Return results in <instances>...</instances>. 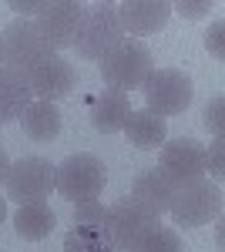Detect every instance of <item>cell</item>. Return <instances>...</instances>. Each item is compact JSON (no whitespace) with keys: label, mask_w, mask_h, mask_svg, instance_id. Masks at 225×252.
I'll return each instance as SVG.
<instances>
[{"label":"cell","mask_w":225,"mask_h":252,"mask_svg":"<svg viewBox=\"0 0 225 252\" xmlns=\"http://www.w3.org/2000/svg\"><path fill=\"white\" fill-rule=\"evenodd\" d=\"M222 111H225V97H212L205 104V115H202V121H205V128L212 131L215 138H222Z\"/></svg>","instance_id":"603a6c76"},{"label":"cell","mask_w":225,"mask_h":252,"mask_svg":"<svg viewBox=\"0 0 225 252\" xmlns=\"http://www.w3.org/2000/svg\"><path fill=\"white\" fill-rule=\"evenodd\" d=\"M151 71H155V58H151V51L141 44V40H131V37H125L108 58L101 61L104 88H108V91H121V94H128V91H141L145 81L151 78Z\"/></svg>","instance_id":"7a4b0ae2"},{"label":"cell","mask_w":225,"mask_h":252,"mask_svg":"<svg viewBox=\"0 0 225 252\" xmlns=\"http://www.w3.org/2000/svg\"><path fill=\"white\" fill-rule=\"evenodd\" d=\"M7 185V198H14L17 205H31V202H44L54 192V165L47 158H20L10 165V172L3 178Z\"/></svg>","instance_id":"9c48e42d"},{"label":"cell","mask_w":225,"mask_h":252,"mask_svg":"<svg viewBox=\"0 0 225 252\" xmlns=\"http://www.w3.org/2000/svg\"><path fill=\"white\" fill-rule=\"evenodd\" d=\"M3 219H7V198L0 195V222H3Z\"/></svg>","instance_id":"83f0119b"},{"label":"cell","mask_w":225,"mask_h":252,"mask_svg":"<svg viewBox=\"0 0 225 252\" xmlns=\"http://www.w3.org/2000/svg\"><path fill=\"white\" fill-rule=\"evenodd\" d=\"M128 115H131V101H128V94H121V91H108L104 88L91 101V125H94V131H101V135L125 131Z\"/></svg>","instance_id":"5bb4252c"},{"label":"cell","mask_w":225,"mask_h":252,"mask_svg":"<svg viewBox=\"0 0 225 252\" xmlns=\"http://www.w3.org/2000/svg\"><path fill=\"white\" fill-rule=\"evenodd\" d=\"M158 229V215H151L145 205L134 198H121L108 209L104 219V235L114 252H138V246Z\"/></svg>","instance_id":"5b68a950"},{"label":"cell","mask_w":225,"mask_h":252,"mask_svg":"<svg viewBox=\"0 0 225 252\" xmlns=\"http://www.w3.org/2000/svg\"><path fill=\"white\" fill-rule=\"evenodd\" d=\"M84 14H88V7L81 0H44L34 24L51 51H64V47H74Z\"/></svg>","instance_id":"ba28073f"},{"label":"cell","mask_w":225,"mask_h":252,"mask_svg":"<svg viewBox=\"0 0 225 252\" xmlns=\"http://www.w3.org/2000/svg\"><path fill=\"white\" fill-rule=\"evenodd\" d=\"M141 94H145V104H148L145 111H151L158 118H168V115H182L192 104L195 88H192V78L185 71L161 67V71H151V78L145 81Z\"/></svg>","instance_id":"52a82bcc"},{"label":"cell","mask_w":225,"mask_h":252,"mask_svg":"<svg viewBox=\"0 0 225 252\" xmlns=\"http://www.w3.org/2000/svg\"><path fill=\"white\" fill-rule=\"evenodd\" d=\"M20 125H24V135L31 138V141H54L61 135V128H64L61 111H57L54 104H47V101H34L24 111Z\"/></svg>","instance_id":"ac0fdd59"},{"label":"cell","mask_w":225,"mask_h":252,"mask_svg":"<svg viewBox=\"0 0 225 252\" xmlns=\"http://www.w3.org/2000/svg\"><path fill=\"white\" fill-rule=\"evenodd\" d=\"M64 252H114L101 229H71L64 235Z\"/></svg>","instance_id":"d6986e66"},{"label":"cell","mask_w":225,"mask_h":252,"mask_svg":"<svg viewBox=\"0 0 225 252\" xmlns=\"http://www.w3.org/2000/svg\"><path fill=\"white\" fill-rule=\"evenodd\" d=\"M104 182H108V168L97 155L88 152H77L67 155L61 165H54V189L71 202H91L104 192Z\"/></svg>","instance_id":"277c9868"},{"label":"cell","mask_w":225,"mask_h":252,"mask_svg":"<svg viewBox=\"0 0 225 252\" xmlns=\"http://www.w3.org/2000/svg\"><path fill=\"white\" fill-rule=\"evenodd\" d=\"M125 135H128V145L141 148V152H151V148L165 145L168 128H165V118L151 115V111H131L128 121H125Z\"/></svg>","instance_id":"2e32d148"},{"label":"cell","mask_w":225,"mask_h":252,"mask_svg":"<svg viewBox=\"0 0 225 252\" xmlns=\"http://www.w3.org/2000/svg\"><path fill=\"white\" fill-rule=\"evenodd\" d=\"M205 172H212L215 182L225 175V141L222 138H215L212 148H205Z\"/></svg>","instance_id":"7402d4cb"},{"label":"cell","mask_w":225,"mask_h":252,"mask_svg":"<svg viewBox=\"0 0 225 252\" xmlns=\"http://www.w3.org/2000/svg\"><path fill=\"white\" fill-rule=\"evenodd\" d=\"M175 225H185V229H202L212 219L222 215V189L219 182L212 178H195L188 185H178L171 195L168 205Z\"/></svg>","instance_id":"3957f363"},{"label":"cell","mask_w":225,"mask_h":252,"mask_svg":"<svg viewBox=\"0 0 225 252\" xmlns=\"http://www.w3.org/2000/svg\"><path fill=\"white\" fill-rule=\"evenodd\" d=\"M121 40H125V31H121L114 3H94V7H88L81 34L74 40L77 54L84 61H104Z\"/></svg>","instance_id":"8992f818"},{"label":"cell","mask_w":225,"mask_h":252,"mask_svg":"<svg viewBox=\"0 0 225 252\" xmlns=\"http://www.w3.org/2000/svg\"><path fill=\"white\" fill-rule=\"evenodd\" d=\"M57 225V215L47 202H31V205H20L17 215H14V229H17L20 239L27 242H40L54 232Z\"/></svg>","instance_id":"e0dca14e"},{"label":"cell","mask_w":225,"mask_h":252,"mask_svg":"<svg viewBox=\"0 0 225 252\" xmlns=\"http://www.w3.org/2000/svg\"><path fill=\"white\" fill-rule=\"evenodd\" d=\"M51 58H54V51L40 37L34 20L17 17L3 27V34H0V67L3 71H14V74L31 81V74Z\"/></svg>","instance_id":"6da1fadb"},{"label":"cell","mask_w":225,"mask_h":252,"mask_svg":"<svg viewBox=\"0 0 225 252\" xmlns=\"http://www.w3.org/2000/svg\"><path fill=\"white\" fill-rule=\"evenodd\" d=\"M74 84H77L74 64L57 58V54L51 61H44L37 71L31 74V91H34V97H37V101H47V104L64 101V97L74 91Z\"/></svg>","instance_id":"7c38bea8"},{"label":"cell","mask_w":225,"mask_h":252,"mask_svg":"<svg viewBox=\"0 0 225 252\" xmlns=\"http://www.w3.org/2000/svg\"><path fill=\"white\" fill-rule=\"evenodd\" d=\"M171 195H175V185H171V182L158 172V168H145V172L134 175L131 198L138 202V205H145L151 215H158V219H161V215L168 212Z\"/></svg>","instance_id":"4fadbf2b"},{"label":"cell","mask_w":225,"mask_h":252,"mask_svg":"<svg viewBox=\"0 0 225 252\" xmlns=\"http://www.w3.org/2000/svg\"><path fill=\"white\" fill-rule=\"evenodd\" d=\"M7 172H10V158H7V152L0 148V185H3V178H7Z\"/></svg>","instance_id":"4316f807"},{"label":"cell","mask_w":225,"mask_h":252,"mask_svg":"<svg viewBox=\"0 0 225 252\" xmlns=\"http://www.w3.org/2000/svg\"><path fill=\"white\" fill-rule=\"evenodd\" d=\"M40 3H44V0H27V3H24V0H14L10 7H14V10H17L20 17L27 20V14H37V10H40Z\"/></svg>","instance_id":"484cf974"},{"label":"cell","mask_w":225,"mask_h":252,"mask_svg":"<svg viewBox=\"0 0 225 252\" xmlns=\"http://www.w3.org/2000/svg\"><path fill=\"white\" fill-rule=\"evenodd\" d=\"M171 10H178L182 17H205L208 10H212V3H208V0H198V3H192V0H182V3H175Z\"/></svg>","instance_id":"d4e9b609"},{"label":"cell","mask_w":225,"mask_h":252,"mask_svg":"<svg viewBox=\"0 0 225 252\" xmlns=\"http://www.w3.org/2000/svg\"><path fill=\"white\" fill-rule=\"evenodd\" d=\"M222 34H225V24H222V20H215V24L208 27V34H205V47H208V54H212V58H222V54H225Z\"/></svg>","instance_id":"cb8c5ba5"},{"label":"cell","mask_w":225,"mask_h":252,"mask_svg":"<svg viewBox=\"0 0 225 252\" xmlns=\"http://www.w3.org/2000/svg\"><path fill=\"white\" fill-rule=\"evenodd\" d=\"M158 172L171 185H188L195 178H205V148L195 138H171L158 152Z\"/></svg>","instance_id":"30bf717a"},{"label":"cell","mask_w":225,"mask_h":252,"mask_svg":"<svg viewBox=\"0 0 225 252\" xmlns=\"http://www.w3.org/2000/svg\"><path fill=\"white\" fill-rule=\"evenodd\" d=\"M31 104H34L31 81L14 74V71H3V67H0V125L20 121Z\"/></svg>","instance_id":"9a60e30c"},{"label":"cell","mask_w":225,"mask_h":252,"mask_svg":"<svg viewBox=\"0 0 225 252\" xmlns=\"http://www.w3.org/2000/svg\"><path fill=\"white\" fill-rule=\"evenodd\" d=\"M138 252H185V246H182V235L175 232V229H155V232L138 246Z\"/></svg>","instance_id":"44dd1931"},{"label":"cell","mask_w":225,"mask_h":252,"mask_svg":"<svg viewBox=\"0 0 225 252\" xmlns=\"http://www.w3.org/2000/svg\"><path fill=\"white\" fill-rule=\"evenodd\" d=\"M114 10H118V20H121V31L131 34V40L158 34L171 17V3H165V0H125Z\"/></svg>","instance_id":"8fae6325"},{"label":"cell","mask_w":225,"mask_h":252,"mask_svg":"<svg viewBox=\"0 0 225 252\" xmlns=\"http://www.w3.org/2000/svg\"><path fill=\"white\" fill-rule=\"evenodd\" d=\"M74 225L77 229H101L104 232V219H108V209L91 198V202H74Z\"/></svg>","instance_id":"ffe728a7"}]
</instances>
